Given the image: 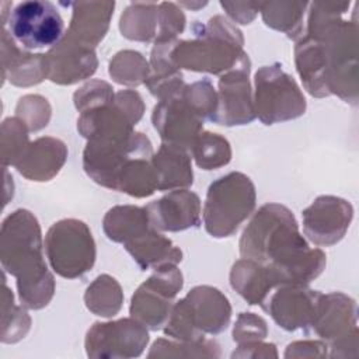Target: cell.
I'll return each mask as SVG.
<instances>
[{"label":"cell","instance_id":"obj_41","mask_svg":"<svg viewBox=\"0 0 359 359\" xmlns=\"http://www.w3.org/2000/svg\"><path fill=\"white\" fill-rule=\"evenodd\" d=\"M158 31L154 42L178 39V35L185 28V14L177 3H158Z\"/></svg>","mask_w":359,"mask_h":359},{"label":"cell","instance_id":"obj_17","mask_svg":"<svg viewBox=\"0 0 359 359\" xmlns=\"http://www.w3.org/2000/svg\"><path fill=\"white\" fill-rule=\"evenodd\" d=\"M321 293L307 285H279L273 287L261 307L286 331L311 327Z\"/></svg>","mask_w":359,"mask_h":359},{"label":"cell","instance_id":"obj_11","mask_svg":"<svg viewBox=\"0 0 359 359\" xmlns=\"http://www.w3.org/2000/svg\"><path fill=\"white\" fill-rule=\"evenodd\" d=\"M311 328L327 344L328 356L358 355V307L356 302L345 293H321Z\"/></svg>","mask_w":359,"mask_h":359},{"label":"cell","instance_id":"obj_5","mask_svg":"<svg viewBox=\"0 0 359 359\" xmlns=\"http://www.w3.org/2000/svg\"><path fill=\"white\" fill-rule=\"evenodd\" d=\"M231 306L216 287L201 285L174 303L163 327L165 335L178 341H199L206 334H220L229 327Z\"/></svg>","mask_w":359,"mask_h":359},{"label":"cell","instance_id":"obj_22","mask_svg":"<svg viewBox=\"0 0 359 359\" xmlns=\"http://www.w3.org/2000/svg\"><path fill=\"white\" fill-rule=\"evenodd\" d=\"M3 79L18 87L39 84L46 79L43 53H34L20 48L6 28L1 29Z\"/></svg>","mask_w":359,"mask_h":359},{"label":"cell","instance_id":"obj_43","mask_svg":"<svg viewBox=\"0 0 359 359\" xmlns=\"http://www.w3.org/2000/svg\"><path fill=\"white\" fill-rule=\"evenodd\" d=\"M285 358H324L328 356V346L324 341H297L289 344Z\"/></svg>","mask_w":359,"mask_h":359},{"label":"cell","instance_id":"obj_6","mask_svg":"<svg viewBox=\"0 0 359 359\" xmlns=\"http://www.w3.org/2000/svg\"><path fill=\"white\" fill-rule=\"evenodd\" d=\"M255 185L243 172L231 171L215 180L206 192L202 210L205 230L215 238L233 236L254 212Z\"/></svg>","mask_w":359,"mask_h":359},{"label":"cell","instance_id":"obj_27","mask_svg":"<svg viewBox=\"0 0 359 359\" xmlns=\"http://www.w3.org/2000/svg\"><path fill=\"white\" fill-rule=\"evenodd\" d=\"M230 285L251 306H261L276 287L266 265L248 258H241L231 266Z\"/></svg>","mask_w":359,"mask_h":359},{"label":"cell","instance_id":"obj_37","mask_svg":"<svg viewBox=\"0 0 359 359\" xmlns=\"http://www.w3.org/2000/svg\"><path fill=\"white\" fill-rule=\"evenodd\" d=\"M27 125L17 116L7 118L1 123V161L3 165H15L29 146Z\"/></svg>","mask_w":359,"mask_h":359},{"label":"cell","instance_id":"obj_12","mask_svg":"<svg viewBox=\"0 0 359 359\" xmlns=\"http://www.w3.org/2000/svg\"><path fill=\"white\" fill-rule=\"evenodd\" d=\"M184 278L177 265H164L154 269L133 293L130 300V317L140 321L151 331L161 330L171 313L174 299L182 289Z\"/></svg>","mask_w":359,"mask_h":359},{"label":"cell","instance_id":"obj_28","mask_svg":"<svg viewBox=\"0 0 359 359\" xmlns=\"http://www.w3.org/2000/svg\"><path fill=\"white\" fill-rule=\"evenodd\" d=\"M102 229L109 240L125 244L146 233L151 229V224L146 208L118 205L105 213L102 219Z\"/></svg>","mask_w":359,"mask_h":359},{"label":"cell","instance_id":"obj_40","mask_svg":"<svg viewBox=\"0 0 359 359\" xmlns=\"http://www.w3.org/2000/svg\"><path fill=\"white\" fill-rule=\"evenodd\" d=\"M114 97L115 91L111 87V84H108L104 80H90L73 94V101L76 109L81 114L83 111L112 101Z\"/></svg>","mask_w":359,"mask_h":359},{"label":"cell","instance_id":"obj_16","mask_svg":"<svg viewBox=\"0 0 359 359\" xmlns=\"http://www.w3.org/2000/svg\"><path fill=\"white\" fill-rule=\"evenodd\" d=\"M182 91L160 100L153 108L151 122L163 143L191 150L195 139L203 130L205 119Z\"/></svg>","mask_w":359,"mask_h":359},{"label":"cell","instance_id":"obj_46","mask_svg":"<svg viewBox=\"0 0 359 359\" xmlns=\"http://www.w3.org/2000/svg\"><path fill=\"white\" fill-rule=\"evenodd\" d=\"M180 7L181 6H184V7H187V8H192V10H196V8H199V7H203V6H206L208 3L206 1H203V3H177Z\"/></svg>","mask_w":359,"mask_h":359},{"label":"cell","instance_id":"obj_9","mask_svg":"<svg viewBox=\"0 0 359 359\" xmlns=\"http://www.w3.org/2000/svg\"><path fill=\"white\" fill-rule=\"evenodd\" d=\"M24 50L52 49L65 36V22L56 6L46 0L18 3L8 14L3 28Z\"/></svg>","mask_w":359,"mask_h":359},{"label":"cell","instance_id":"obj_13","mask_svg":"<svg viewBox=\"0 0 359 359\" xmlns=\"http://www.w3.org/2000/svg\"><path fill=\"white\" fill-rule=\"evenodd\" d=\"M150 139L142 132L115 140H87L83 151V168L97 184L112 189L125 163L136 154H153Z\"/></svg>","mask_w":359,"mask_h":359},{"label":"cell","instance_id":"obj_15","mask_svg":"<svg viewBox=\"0 0 359 359\" xmlns=\"http://www.w3.org/2000/svg\"><path fill=\"white\" fill-rule=\"evenodd\" d=\"M251 62L247 53L238 63L220 76L217 91V107L212 118L213 123L222 126L247 125L255 119L254 94L250 83Z\"/></svg>","mask_w":359,"mask_h":359},{"label":"cell","instance_id":"obj_42","mask_svg":"<svg viewBox=\"0 0 359 359\" xmlns=\"http://www.w3.org/2000/svg\"><path fill=\"white\" fill-rule=\"evenodd\" d=\"M268 335L265 320L254 313H240L233 327V339L237 344L262 341Z\"/></svg>","mask_w":359,"mask_h":359},{"label":"cell","instance_id":"obj_29","mask_svg":"<svg viewBox=\"0 0 359 359\" xmlns=\"http://www.w3.org/2000/svg\"><path fill=\"white\" fill-rule=\"evenodd\" d=\"M153 154H136L130 157L119 171L114 191L128 194L133 198L153 195L157 191V174L151 161Z\"/></svg>","mask_w":359,"mask_h":359},{"label":"cell","instance_id":"obj_36","mask_svg":"<svg viewBox=\"0 0 359 359\" xmlns=\"http://www.w3.org/2000/svg\"><path fill=\"white\" fill-rule=\"evenodd\" d=\"M149 358H189V356H206L219 358L220 348L215 341L199 339V341H170L160 338L157 339L150 352Z\"/></svg>","mask_w":359,"mask_h":359},{"label":"cell","instance_id":"obj_38","mask_svg":"<svg viewBox=\"0 0 359 359\" xmlns=\"http://www.w3.org/2000/svg\"><path fill=\"white\" fill-rule=\"evenodd\" d=\"M52 108L48 100L38 94H28L18 100L15 107V116L20 118L29 132L43 129L50 119Z\"/></svg>","mask_w":359,"mask_h":359},{"label":"cell","instance_id":"obj_18","mask_svg":"<svg viewBox=\"0 0 359 359\" xmlns=\"http://www.w3.org/2000/svg\"><path fill=\"white\" fill-rule=\"evenodd\" d=\"M304 236L320 247L339 243L353 219L352 205L339 196L321 195L302 212Z\"/></svg>","mask_w":359,"mask_h":359},{"label":"cell","instance_id":"obj_19","mask_svg":"<svg viewBox=\"0 0 359 359\" xmlns=\"http://www.w3.org/2000/svg\"><path fill=\"white\" fill-rule=\"evenodd\" d=\"M46 79L60 86H70L91 77L98 59L93 46L86 45L67 32L52 49L43 53Z\"/></svg>","mask_w":359,"mask_h":359},{"label":"cell","instance_id":"obj_30","mask_svg":"<svg viewBox=\"0 0 359 359\" xmlns=\"http://www.w3.org/2000/svg\"><path fill=\"white\" fill-rule=\"evenodd\" d=\"M158 3H130L121 15L119 29L130 41H156L158 31Z\"/></svg>","mask_w":359,"mask_h":359},{"label":"cell","instance_id":"obj_33","mask_svg":"<svg viewBox=\"0 0 359 359\" xmlns=\"http://www.w3.org/2000/svg\"><path fill=\"white\" fill-rule=\"evenodd\" d=\"M108 73L115 83L136 87L147 81L151 67L140 52L125 49L115 53L109 60Z\"/></svg>","mask_w":359,"mask_h":359},{"label":"cell","instance_id":"obj_44","mask_svg":"<svg viewBox=\"0 0 359 359\" xmlns=\"http://www.w3.org/2000/svg\"><path fill=\"white\" fill-rule=\"evenodd\" d=\"M222 8L227 15L238 24H250L259 13V3H240V1H220Z\"/></svg>","mask_w":359,"mask_h":359},{"label":"cell","instance_id":"obj_45","mask_svg":"<svg viewBox=\"0 0 359 359\" xmlns=\"http://www.w3.org/2000/svg\"><path fill=\"white\" fill-rule=\"evenodd\" d=\"M231 358H278V352L273 344L251 341L238 344V349L231 353Z\"/></svg>","mask_w":359,"mask_h":359},{"label":"cell","instance_id":"obj_31","mask_svg":"<svg viewBox=\"0 0 359 359\" xmlns=\"http://www.w3.org/2000/svg\"><path fill=\"white\" fill-rule=\"evenodd\" d=\"M306 1H259V13L265 25L280 31L290 39H300Z\"/></svg>","mask_w":359,"mask_h":359},{"label":"cell","instance_id":"obj_8","mask_svg":"<svg viewBox=\"0 0 359 359\" xmlns=\"http://www.w3.org/2000/svg\"><path fill=\"white\" fill-rule=\"evenodd\" d=\"M255 118L264 125L296 119L306 112V98L280 63L262 66L254 76Z\"/></svg>","mask_w":359,"mask_h":359},{"label":"cell","instance_id":"obj_1","mask_svg":"<svg viewBox=\"0 0 359 359\" xmlns=\"http://www.w3.org/2000/svg\"><path fill=\"white\" fill-rule=\"evenodd\" d=\"M241 258L266 265L276 286L309 285L325 268L327 257L311 248L289 208L265 203L254 213L240 238Z\"/></svg>","mask_w":359,"mask_h":359},{"label":"cell","instance_id":"obj_20","mask_svg":"<svg viewBox=\"0 0 359 359\" xmlns=\"http://www.w3.org/2000/svg\"><path fill=\"white\" fill-rule=\"evenodd\" d=\"M150 224L157 231H182L201 226V199L189 189H174L147 203Z\"/></svg>","mask_w":359,"mask_h":359},{"label":"cell","instance_id":"obj_7","mask_svg":"<svg viewBox=\"0 0 359 359\" xmlns=\"http://www.w3.org/2000/svg\"><path fill=\"white\" fill-rule=\"evenodd\" d=\"M43 245L50 268L62 278H80L94 266L95 241L88 226L79 219L53 223L46 231Z\"/></svg>","mask_w":359,"mask_h":359},{"label":"cell","instance_id":"obj_3","mask_svg":"<svg viewBox=\"0 0 359 359\" xmlns=\"http://www.w3.org/2000/svg\"><path fill=\"white\" fill-rule=\"evenodd\" d=\"M306 35L323 42L325 55V83L331 94L345 102L358 104L359 63H358V24L342 20L349 3L316 1L310 3Z\"/></svg>","mask_w":359,"mask_h":359},{"label":"cell","instance_id":"obj_25","mask_svg":"<svg viewBox=\"0 0 359 359\" xmlns=\"http://www.w3.org/2000/svg\"><path fill=\"white\" fill-rule=\"evenodd\" d=\"M135 262L143 269H157L164 265H177L182 261V251L156 229L123 244Z\"/></svg>","mask_w":359,"mask_h":359},{"label":"cell","instance_id":"obj_21","mask_svg":"<svg viewBox=\"0 0 359 359\" xmlns=\"http://www.w3.org/2000/svg\"><path fill=\"white\" fill-rule=\"evenodd\" d=\"M66 158L67 147L60 139L42 136L29 143L14 167L24 178L43 182L57 175Z\"/></svg>","mask_w":359,"mask_h":359},{"label":"cell","instance_id":"obj_32","mask_svg":"<svg viewBox=\"0 0 359 359\" xmlns=\"http://www.w3.org/2000/svg\"><path fill=\"white\" fill-rule=\"evenodd\" d=\"M84 303L93 314L111 318L116 316L122 307V287L115 278L108 273H102L86 289Z\"/></svg>","mask_w":359,"mask_h":359},{"label":"cell","instance_id":"obj_26","mask_svg":"<svg viewBox=\"0 0 359 359\" xmlns=\"http://www.w3.org/2000/svg\"><path fill=\"white\" fill-rule=\"evenodd\" d=\"M296 70L310 95H330L325 83V55L323 42L310 35L302 36L294 46Z\"/></svg>","mask_w":359,"mask_h":359},{"label":"cell","instance_id":"obj_35","mask_svg":"<svg viewBox=\"0 0 359 359\" xmlns=\"http://www.w3.org/2000/svg\"><path fill=\"white\" fill-rule=\"evenodd\" d=\"M31 327V318L24 306H15L13 292L3 279L1 293V341L14 344L22 339Z\"/></svg>","mask_w":359,"mask_h":359},{"label":"cell","instance_id":"obj_2","mask_svg":"<svg viewBox=\"0 0 359 359\" xmlns=\"http://www.w3.org/2000/svg\"><path fill=\"white\" fill-rule=\"evenodd\" d=\"M0 261L17 280L21 306L31 310L46 307L55 293V279L43 258V241L36 217L17 209L1 223Z\"/></svg>","mask_w":359,"mask_h":359},{"label":"cell","instance_id":"obj_39","mask_svg":"<svg viewBox=\"0 0 359 359\" xmlns=\"http://www.w3.org/2000/svg\"><path fill=\"white\" fill-rule=\"evenodd\" d=\"M182 93L205 121H212L217 107V91L209 79L187 84Z\"/></svg>","mask_w":359,"mask_h":359},{"label":"cell","instance_id":"obj_14","mask_svg":"<svg viewBox=\"0 0 359 359\" xmlns=\"http://www.w3.org/2000/svg\"><path fill=\"white\" fill-rule=\"evenodd\" d=\"M149 344V331L133 317L107 323H94L86 334L88 358H137Z\"/></svg>","mask_w":359,"mask_h":359},{"label":"cell","instance_id":"obj_24","mask_svg":"<svg viewBox=\"0 0 359 359\" xmlns=\"http://www.w3.org/2000/svg\"><path fill=\"white\" fill-rule=\"evenodd\" d=\"M151 161L157 174V191L185 189L192 185L194 171L189 150L161 143Z\"/></svg>","mask_w":359,"mask_h":359},{"label":"cell","instance_id":"obj_34","mask_svg":"<svg viewBox=\"0 0 359 359\" xmlns=\"http://www.w3.org/2000/svg\"><path fill=\"white\" fill-rule=\"evenodd\" d=\"M191 154L199 168L209 171L230 163L231 147L222 135L202 130L191 147Z\"/></svg>","mask_w":359,"mask_h":359},{"label":"cell","instance_id":"obj_23","mask_svg":"<svg viewBox=\"0 0 359 359\" xmlns=\"http://www.w3.org/2000/svg\"><path fill=\"white\" fill-rule=\"evenodd\" d=\"M73 7L67 34L74 39L95 48L105 36L114 15V1H79Z\"/></svg>","mask_w":359,"mask_h":359},{"label":"cell","instance_id":"obj_4","mask_svg":"<svg viewBox=\"0 0 359 359\" xmlns=\"http://www.w3.org/2000/svg\"><path fill=\"white\" fill-rule=\"evenodd\" d=\"M192 31V39H178L171 50L177 69L222 76L245 53L241 31L224 15H215L206 24H195Z\"/></svg>","mask_w":359,"mask_h":359},{"label":"cell","instance_id":"obj_10","mask_svg":"<svg viewBox=\"0 0 359 359\" xmlns=\"http://www.w3.org/2000/svg\"><path fill=\"white\" fill-rule=\"evenodd\" d=\"M144 102L130 88L115 93L112 101L83 111L77 119V130L87 140H115L129 137L142 119Z\"/></svg>","mask_w":359,"mask_h":359}]
</instances>
